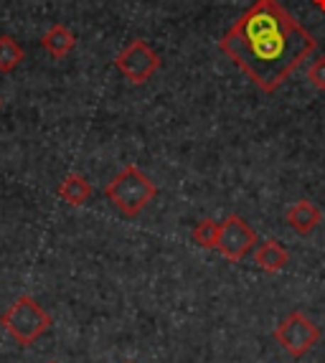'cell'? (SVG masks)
Wrapping results in <instances>:
<instances>
[{"label":"cell","instance_id":"15","mask_svg":"<svg viewBox=\"0 0 325 363\" xmlns=\"http://www.w3.org/2000/svg\"><path fill=\"white\" fill-rule=\"evenodd\" d=\"M48 363H59V361H48Z\"/></svg>","mask_w":325,"mask_h":363},{"label":"cell","instance_id":"13","mask_svg":"<svg viewBox=\"0 0 325 363\" xmlns=\"http://www.w3.org/2000/svg\"><path fill=\"white\" fill-rule=\"evenodd\" d=\"M307 82L315 86V89L325 91V56H315L307 67Z\"/></svg>","mask_w":325,"mask_h":363},{"label":"cell","instance_id":"5","mask_svg":"<svg viewBox=\"0 0 325 363\" xmlns=\"http://www.w3.org/2000/svg\"><path fill=\"white\" fill-rule=\"evenodd\" d=\"M257 247V231L252 229L247 218L239 213H231L219 224L216 252L229 262H241Z\"/></svg>","mask_w":325,"mask_h":363},{"label":"cell","instance_id":"3","mask_svg":"<svg viewBox=\"0 0 325 363\" xmlns=\"http://www.w3.org/2000/svg\"><path fill=\"white\" fill-rule=\"evenodd\" d=\"M0 325L6 328V333H11V338L18 345H31V343H36L48 330L51 315H48L33 297L23 295L3 313Z\"/></svg>","mask_w":325,"mask_h":363},{"label":"cell","instance_id":"7","mask_svg":"<svg viewBox=\"0 0 325 363\" xmlns=\"http://www.w3.org/2000/svg\"><path fill=\"white\" fill-rule=\"evenodd\" d=\"M320 218H323V213H320V208L315 206L313 201H295L292 206L285 211V221L290 224V229L295 231V234L300 236H310L315 229H318Z\"/></svg>","mask_w":325,"mask_h":363},{"label":"cell","instance_id":"12","mask_svg":"<svg viewBox=\"0 0 325 363\" xmlns=\"http://www.w3.org/2000/svg\"><path fill=\"white\" fill-rule=\"evenodd\" d=\"M191 239H193V244H196V247H201V249H216L219 221H214V218H201L199 224L193 226Z\"/></svg>","mask_w":325,"mask_h":363},{"label":"cell","instance_id":"11","mask_svg":"<svg viewBox=\"0 0 325 363\" xmlns=\"http://www.w3.org/2000/svg\"><path fill=\"white\" fill-rule=\"evenodd\" d=\"M23 61V49L13 36H0V74H11Z\"/></svg>","mask_w":325,"mask_h":363},{"label":"cell","instance_id":"9","mask_svg":"<svg viewBox=\"0 0 325 363\" xmlns=\"http://www.w3.org/2000/svg\"><path fill=\"white\" fill-rule=\"evenodd\" d=\"M41 46L46 49V54H51L54 59H64L74 51L77 46V36L67 28L64 23H56L41 36Z\"/></svg>","mask_w":325,"mask_h":363},{"label":"cell","instance_id":"2","mask_svg":"<svg viewBox=\"0 0 325 363\" xmlns=\"http://www.w3.org/2000/svg\"><path fill=\"white\" fill-rule=\"evenodd\" d=\"M104 196L112 201V206L127 218H135L148 203L158 196L155 183L145 176L138 165H125L104 188Z\"/></svg>","mask_w":325,"mask_h":363},{"label":"cell","instance_id":"1","mask_svg":"<svg viewBox=\"0 0 325 363\" xmlns=\"http://www.w3.org/2000/svg\"><path fill=\"white\" fill-rule=\"evenodd\" d=\"M315 46L313 33L302 28L277 0H254V6L219 41L221 54L229 56L265 94L277 91Z\"/></svg>","mask_w":325,"mask_h":363},{"label":"cell","instance_id":"14","mask_svg":"<svg viewBox=\"0 0 325 363\" xmlns=\"http://www.w3.org/2000/svg\"><path fill=\"white\" fill-rule=\"evenodd\" d=\"M313 6L318 8V11H323V13H325V0H313Z\"/></svg>","mask_w":325,"mask_h":363},{"label":"cell","instance_id":"4","mask_svg":"<svg viewBox=\"0 0 325 363\" xmlns=\"http://www.w3.org/2000/svg\"><path fill=\"white\" fill-rule=\"evenodd\" d=\"M275 340L285 353H290L292 358H302L305 353H310L320 340V328L315 325L305 313L295 310L290 313L277 328H275Z\"/></svg>","mask_w":325,"mask_h":363},{"label":"cell","instance_id":"16","mask_svg":"<svg viewBox=\"0 0 325 363\" xmlns=\"http://www.w3.org/2000/svg\"><path fill=\"white\" fill-rule=\"evenodd\" d=\"M0 107H3V99H0Z\"/></svg>","mask_w":325,"mask_h":363},{"label":"cell","instance_id":"6","mask_svg":"<svg viewBox=\"0 0 325 363\" xmlns=\"http://www.w3.org/2000/svg\"><path fill=\"white\" fill-rule=\"evenodd\" d=\"M115 67L127 82L133 84H145L153 74L160 67V59H158L155 51L143 41V38H135L115 56Z\"/></svg>","mask_w":325,"mask_h":363},{"label":"cell","instance_id":"8","mask_svg":"<svg viewBox=\"0 0 325 363\" xmlns=\"http://www.w3.org/2000/svg\"><path fill=\"white\" fill-rule=\"evenodd\" d=\"M287 262H290V252L277 239H265L262 244L254 247V264H257L262 272L275 274V272H280V269H285Z\"/></svg>","mask_w":325,"mask_h":363},{"label":"cell","instance_id":"10","mask_svg":"<svg viewBox=\"0 0 325 363\" xmlns=\"http://www.w3.org/2000/svg\"><path fill=\"white\" fill-rule=\"evenodd\" d=\"M59 199L69 206H84L87 201L92 199V183L79 173H69L64 181L59 183Z\"/></svg>","mask_w":325,"mask_h":363}]
</instances>
